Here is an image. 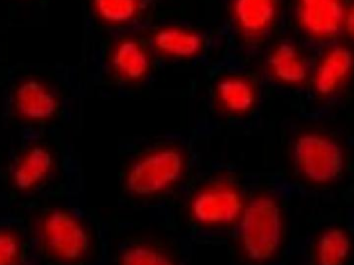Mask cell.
<instances>
[{"instance_id":"cell-7","label":"cell","mask_w":354,"mask_h":265,"mask_svg":"<svg viewBox=\"0 0 354 265\" xmlns=\"http://www.w3.org/2000/svg\"><path fill=\"white\" fill-rule=\"evenodd\" d=\"M345 12L341 0H304L299 1L297 16L306 33L330 37L344 25Z\"/></svg>"},{"instance_id":"cell-20","label":"cell","mask_w":354,"mask_h":265,"mask_svg":"<svg viewBox=\"0 0 354 265\" xmlns=\"http://www.w3.org/2000/svg\"><path fill=\"white\" fill-rule=\"evenodd\" d=\"M299 1H304V0H299Z\"/></svg>"},{"instance_id":"cell-2","label":"cell","mask_w":354,"mask_h":265,"mask_svg":"<svg viewBox=\"0 0 354 265\" xmlns=\"http://www.w3.org/2000/svg\"><path fill=\"white\" fill-rule=\"evenodd\" d=\"M239 239L245 255L252 262L272 259L283 241L284 222L278 201L272 196L253 198L239 218Z\"/></svg>"},{"instance_id":"cell-4","label":"cell","mask_w":354,"mask_h":265,"mask_svg":"<svg viewBox=\"0 0 354 265\" xmlns=\"http://www.w3.org/2000/svg\"><path fill=\"white\" fill-rule=\"evenodd\" d=\"M185 158L177 148L163 147L137 160L126 175V187L133 195H156L180 179Z\"/></svg>"},{"instance_id":"cell-14","label":"cell","mask_w":354,"mask_h":265,"mask_svg":"<svg viewBox=\"0 0 354 265\" xmlns=\"http://www.w3.org/2000/svg\"><path fill=\"white\" fill-rule=\"evenodd\" d=\"M353 241L346 231L330 228L324 231L316 244V265H345L351 257Z\"/></svg>"},{"instance_id":"cell-1","label":"cell","mask_w":354,"mask_h":265,"mask_svg":"<svg viewBox=\"0 0 354 265\" xmlns=\"http://www.w3.org/2000/svg\"><path fill=\"white\" fill-rule=\"evenodd\" d=\"M35 243L44 257L75 264L86 257L91 235L82 221L64 208L44 212L35 224Z\"/></svg>"},{"instance_id":"cell-19","label":"cell","mask_w":354,"mask_h":265,"mask_svg":"<svg viewBox=\"0 0 354 265\" xmlns=\"http://www.w3.org/2000/svg\"><path fill=\"white\" fill-rule=\"evenodd\" d=\"M344 26L347 33L354 39V2L348 10L345 12Z\"/></svg>"},{"instance_id":"cell-8","label":"cell","mask_w":354,"mask_h":265,"mask_svg":"<svg viewBox=\"0 0 354 265\" xmlns=\"http://www.w3.org/2000/svg\"><path fill=\"white\" fill-rule=\"evenodd\" d=\"M353 52L344 46L332 48L320 60L313 78L314 89L322 97L336 93L353 72Z\"/></svg>"},{"instance_id":"cell-18","label":"cell","mask_w":354,"mask_h":265,"mask_svg":"<svg viewBox=\"0 0 354 265\" xmlns=\"http://www.w3.org/2000/svg\"><path fill=\"white\" fill-rule=\"evenodd\" d=\"M120 265H177L169 256L147 246H133L122 253Z\"/></svg>"},{"instance_id":"cell-17","label":"cell","mask_w":354,"mask_h":265,"mask_svg":"<svg viewBox=\"0 0 354 265\" xmlns=\"http://www.w3.org/2000/svg\"><path fill=\"white\" fill-rule=\"evenodd\" d=\"M95 12L112 24L130 22L140 10V0H93Z\"/></svg>"},{"instance_id":"cell-6","label":"cell","mask_w":354,"mask_h":265,"mask_svg":"<svg viewBox=\"0 0 354 265\" xmlns=\"http://www.w3.org/2000/svg\"><path fill=\"white\" fill-rule=\"evenodd\" d=\"M54 166L55 162L49 149L44 146H32L10 165V183L23 193L37 191L51 179Z\"/></svg>"},{"instance_id":"cell-11","label":"cell","mask_w":354,"mask_h":265,"mask_svg":"<svg viewBox=\"0 0 354 265\" xmlns=\"http://www.w3.org/2000/svg\"><path fill=\"white\" fill-rule=\"evenodd\" d=\"M268 64L274 76L285 84H301L308 76L305 60L290 43L279 44L272 50Z\"/></svg>"},{"instance_id":"cell-13","label":"cell","mask_w":354,"mask_h":265,"mask_svg":"<svg viewBox=\"0 0 354 265\" xmlns=\"http://www.w3.org/2000/svg\"><path fill=\"white\" fill-rule=\"evenodd\" d=\"M17 107L25 118L46 120L55 113L57 108L54 95L37 81H27L17 91Z\"/></svg>"},{"instance_id":"cell-15","label":"cell","mask_w":354,"mask_h":265,"mask_svg":"<svg viewBox=\"0 0 354 265\" xmlns=\"http://www.w3.org/2000/svg\"><path fill=\"white\" fill-rule=\"evenodd\" d=\"M221 104L231 113L243 114L253 108L256 93L251 83L239 77H228L216 85Z\"/></svg>"},{"instance_id":"cell-3","label":"cell","mask_w":354,"mask_h":265,"mask_svg":"<svg viewBox=\"0 0 354 265\" xmlns=\"http://www.w3.org/2000/svg\"><path fill=\"white\" fill-rule=\"evenodd\" d=\"M292 156L299 172L312 183H332L344 170L342 146L322 134L306 133L299 136L293 145Z\"/></svg>"},{"instance_id":"cell-16","label":"cell","mask_w":354,"mask_h":265,"mask_svg":"<svg viewBox=\"0 0 354 265\" xmlns=\"http://www.w3.org/2000/svg\"><path fill=\"white\" fill-rule=\"evenodd\" d=\"M27 249L24 237L18 229L0 224V265H24Z\"/></svg>"},{"instance_id":"cell-10","label":"cell","mask_w":354,"mask_h":265,"mask_svg":"<svg viewBox=\"0 0 354 265\" xmlns=\"http://www.w3.org/2000/svg\"><path fill=\"white\" fill-rule=\"evenodd\" d=\"M153 43L158 51L181 58L193 57L204 47V39L199 33L178 27H165L156 31Z\"/></svg>"},{"instance_id":"cell-5","label":"cell","mask_w":354,"mask_h":265,"mask_svg":"<svg viewBox=\"0 0 354 265\" xmlns=\"http://www.w3.org/2000/svg\"><path fill=\"white\" fill-rule=\"evenodd\" d=\"M243 208V197L236 190L209 188L196 194L192 200L191 214L199 224L216 226L239 220Z\"/></svg>"},{"instance_id":"cell-9","label":"cell","mask_w":354,"mask_h":265,"mask_svg":"<svg viewBox=\"0 0 354 265\" xmlns=\"http://www.w3.org/2000/svg\"><path fill=\"white\" fill-rule=\"evenodd\" d=\"M232 10L239 29L249 37H258L274 23L278 0H233Z\"/></svg>"},{"instance_id":"cell-12","label":"cell","mask_w":354,"mask_h":265,"mask_svg":"<svg viewBox=\"0 0 354 265\" xmlns=\"http://www.w3.org/2000/svg\"><path fill=\"white\" fill-rule=\"evenodd\" d=\"M112 66L122 78L137 81L147 74L151 60L149 54L138 42L126 39L120 41L114 48Z\"/></svg>"}]
</instances>
